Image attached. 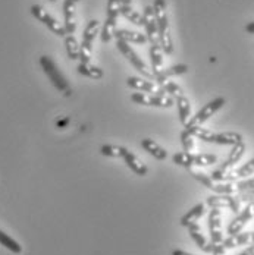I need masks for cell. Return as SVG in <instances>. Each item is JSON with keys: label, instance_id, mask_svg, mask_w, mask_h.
<instances>
[{"label": "cell", "instance_id": "cell-1", "mask_svg": "<svg viewBox=\"0 0 254 255\" xmlns=\"http://www.w3.org/2000/svg\"><path fill=\"white\" fill-rule=\"evenodd\" d=\"M153 12H154V18H156L157 37H159L160 49L166 54H172L174 53V43H172V37H171V31H169L166 1L165 0H154Z\"/></svg>", "mask_w": 254, "mask_h": 255}, {"label": "cell", "instance_id": "cell-2", "mask_svg": "<svg viewBox=\"0 0 254 255\" xmlns=\"http://www.w3.org/2000/svg\"><path fill=\"white\" fill-rule=\"evenodd\" d=\"M190 130L194 138L197 139H202L204 142H210V144H219V145H237L240 142H243V136L237 132H212V130H207L202 127L193 128V129H187Z\"/></svg>", "mask_w": 254, "mask_h": 255}, {"label": "cell", "instance_id": "cell-3", "mask_svg": "<svg viewBox=\"0 0 254 255\" xmlns=\"http://www.w3.org/2000/svg\"><path fill=\"white\" fill-rule=\"evenodd\" d=\"M40 65H41L44 74L49 77L50 82L53 84V87L56 90H59L65 96H71L72 94V90L69 87L68 79L63 77V74L59 71L57 65L54 63V60L51 57H49V56H40Z\"/></svg>", "mask_w": 254, "mask_h": 255}, {"label": "cell", "instance_id": "cell-4", "mask_svg": "<svg viewBox=\"0 0 254 255\" xmlns=\"http://www.w3.org/2000/svg\"><path fill=\"white\" fill-rule=\"evenodd\" d=\"M177 166L193 169V167H204L218 163V157L215 154H193V153H177L172 157Z\"/></svg>", "mask_w": 254, "mask_h": 255}, {"label": "cell", "instance_id": "cell-5", "mask_svg": "<svg viewBox=\"0 0 254 255\" xmlns=\"http://www.w3.org/2000/svg\"><path fill=\"white\" fill-rule=\"evenodd\" d=\"M102 29V24L97 19L90 21L82 34V41L79 44V63H91V49H93V41L97 37V34Z\"/></svg>", "mask_w": 254, "mask_h": 255}, {"label": "cell", "instance_id": "cell-6", "mask_svg": "<svg viewBox=\"0 0 254 255\" xmlns=\"http://www.w3.org/2000/svg\"><path fill=\"white\" fill-rule=\"evenodd\" d=\"M225 97H216L215 100H212L210 103H207L204 107H202L184 127L185 129H193V128H197V127H202L206 121H209L218 110H221L224 106H225Z\"/></svg>", "mask_w": 254, "mask_h": 255}, {"label": "cell", "instance_id": "cell-7", "mask_svg": "<svg viewBox=\"0 0 254 255\" xmlns=\"http://www.w3.org/2000/svg\"><path fill=\"white\" fill-rule=\"evenodd\" d=\"M244 151H246V144H244V141L240 142V144H237V145H234V147H232V151H231V154L228 155V158L224 161V164H222L219 169H216V170L210 175V178L213 179V180H216V182H224V179L227 178L229 173L232 172L234 166L241 160V157L244 155Z\"/></svg>", "mask_w": 254, "mask_h": 255}, {"label": "cell", "instance_id": "cell-8", "mask_svg": "<svg viewBox=\"0 0 254 255\" xmlns=\"http://www.w3.org/2000/svg\"><path fill=\"white\" fill-rule=\"evenodd\" d=\"M116 46H118V50L124 54V57L127 59L128 62H129V63L143 75V77L147 78V79H154V75L152 74V71L149 69V66L141 60V57H140L135 51L132 50V47L128 44L127 41H124V40H116Z\"/></svg>", "mask_w": 254, "mask_h": 255}, {"label": "cell", "instance_id": "cell-9", "mask_svg": "<svg viewBox=\"0 0 254 255\" xmlns=\"http://www.w3.org/2000/svg\"><path fill=\"white\" fill-rule=\"evenodd\" d=\"M121 0H109L107 1V18L102 26V41L109 43L113 37V31L118 22V15H119V7H121Z\"/></svg>", "mask_w": 254, "mask_h": 255}, {"label": "cell", "instance_id": "cell-10", "mask_svg": "<svg viewBox=\"0 0 254 255\" xmlns=\"http://www.w3.org/2000/svg\"><path fill=\"white\" fill-rule=\"evenodd\" d=\"M243 201H246V195L240 197V195H213L209 197L206 200V205H209L210 208H229L234 213H240Z\"/></svg>", "mask_w": 254, "mask_h": 255}, {"label": "cell", "instance_id": "cell-11", "mask_svg": "<svg viewBox=\"0 0 254 255\" xmlns=\"http://www.w3.org/2000/svg\"><path fill=\"white\" fill-rule=\"evenodd\" d=\"M29 10H31L32 16H34L35 19H38L40 22H43L44 25L50 29L53 34H56V35H59V37H66V35H68L66 31H65V26L60 25V24L51 16L50 13H49L47 10H44L40 4H32Z\"/></svg>", "mask_w": 254, "mask_h": 255}, {"label": "cell", "instance_id": "cell-12", "mask_svg": "<svg viewBox=\"0 0 254 255\" xmlns=\"http://www.w3.org/2000/svg\"><path fill=\"white\" fill-rule=\"evenodd\" d=\"M131 100L137 104H141V106H152V107H163V109H168V107H172L174 104V99L168 97V96H150V94H144V93H134L131 96Z\"/></svg>", "mask_w": 254, "mask_h": 255}, {"label": "cell", "instance_id": "cell-13", "mask_svg": "<svg viewBox=\"0 0 254 255\" xmlns=\"http://www.w3.org/2000/svg\"><path fill=\"white\" fill-rule=\"evenodd\" d=\"M209 233H210V242L218 245L222 244L224 241V235H222V216H221V210L219 208H212L209 213Z\"/></svg>", "mask_w": 254, "mask_h": 255}, {"label": "cell", "instance_id": "cell-14", "mask_svg": "<svg viewBox=\"0 0 254 255\" xmlns=\"http://www.w3.org/2000/svg\"><path fill=\"white\" fill-rule=\"evenodd\" d=\"M254 217V200H252L249 204L246 205L240 213L238 216L229 223L228 226V235H235V233H240L241 230L244 229V226L252 220Z\"/></svg>", "mask_w": 254, "mask_h": 255}, {"label": "cell", "instance_id": "cell-15", "mask_svg": "<svg viewBox=\"0 0 254 255\" xmlns=\"http://www.w3.org/2000/svg\"><path fill=\"white\" fill-rule=\"evenodd\" d=\"M143 26L146 28L147 40L152 43V46H160L159 44V37H157V25H156V18H154V12H153V6H146L144 7Z\"/></svg>", "mask_w": 254, "mask_h": 255}, {"label": "cell", "instance_id": "cell-16", "mask_svg": "<svg viewBox=\"0 0 254 255\" xmlns=\"http://www.w3.org/2000/svg\"><path fill=\"white\" fill-rule=\"evenodd\" d=\"M127 85L132 90H137L140 93H154L157 96H165L162 88H156V85L153 84V81H149L146 78H137V77H129L127 79Z\"/></svg>", "mask_w": 254, "mask_h": 255}, {"label": "cell", "instance_id": "cell-17", "mask_svg": "<svg viewBox=\"0 0 254 255\" xmlns=\"http://www.w3.org/2000/svg\"><path fill=\"white\" fill-rule=\"evenodd\" d=\"M253 242V232H240V233H235V235H229V238L224 239L222 247L225 250H231V248H237V247H243V245H252Z\"/></svg>", "mask_w": 254, "mask_h": 255}, {"label": "cell", "instance_id": "cell-18", "mask_svg": "<svg viewBox=\"0 0 254 255\" xmlns=\"http://www.w3.org/2000/svg\"><path fill=\"white\" fill-rule=\"evenodd\" d=\"M121 158L127 163L128 167H129L135 175H138V176H146V175H147V172H149L147 166H146L144 163H141V161L137 158V155H134V154L131 153L128 148H125V147H122Z\"/></svg>", "mask_w": 254, "mask_h": 255}, {"label": "cell", "instance_id": "cell-19", "mask_svg": "<svg viewBox=\"0 0 254 255\" xmlns=\"http://www.w3.org/2000/svg\"><path fill=\"white\" fill-rule=\"evenodd\" d=\"M187 229H188V233H190L191 239L196 242V245H197L203 253H209V254H212L215 244H212L210 241H207V238H206L203 233H202L200 226H199L197 223H194V225L188 226Z\"/></svg>", "mask_w": 254, "mask_h": 255}, {"label": "cell", "instance_id": "cell-20", "mask_svg": "<svg viewBox=\"0 0 254 255\" xmlns=\"http://www.w3.org/2000/svg\"><path fill=\"white\" fill-rule=\"evenodd\" d=\"M63 18H65V31L68 35H72L76 29L75 21V3L71 0L63 1Z\"/></svg>", "mask_w": 254, "mask_h": 255}, {"label": "cell", "instance_id": "cell-21", "mask_svg": "<svg viewBox=\"0 0 254 255\" xmlns=\"http://www.w3.org/2000/svg\"><path fill=\"white\" fill-rule=\"evenodd\" d=\"M188 72V66L184 65V63H179V65H174L168 69H162L156 77H154V81L157 82V85H163L168 79L171 77H178V75H182V74H187Z\"/></svg>", "mask_w": 254, "mask_h": 255}, {"label": "cell", "instance_id": "cell-22", "mask_svg": "<svg viewBox=\"0 0 254 255\" xmlns=\"http://www.w3.org/2000/svg\"><path fill=\"white\" fill-rule=\"evenodd\" d=\"M113 37L116 40H124L127 43H134V44H146L147 43L146 35L135 32V31H129V29H115Z\"/></svg>", "mask_w": 254, "mask_h": 255}, {"label": "cell", "instance_id": "cell-23", "mask_svg": "<svg viewBox=\"0 0 254 255\" xmlns=\"http://www.w3.org/2000/svg\"><path fill=\"white\" fill-rule=\"evenodd\" d=\"M204 213H206V204H204V203H200V204L194 205L191 210H188V213H187V214H184V216L181 217V226L188 228V226H191V225L197 223Z\"/></svg>", "mask_w": 254, "mask_h": 255}, {"label": "cell", "instance_id": "cell-24", "mask_svg": "<svg viewBox=\"0 0 254 255\" xmlns=\"http://www.w3.org/2000/svg\"><path fill=\"white\" fill-rule=\"evenodd\" d=\"M174 102L177 103V107H178V115H179V121L182 125H185L190 119H191V104H190V100L187 99L185 94L177 97Z\"/></svg>", "mask_w": 254, "mask_h": 255}, {"label": "cell", "instance_id": "cell-25", "mask_svg": "<svg viewBox=\"0 0 254 255\" xmlns=\"http://www.w3.org/2000/svg\"><path fill=\"white\" fill-rule=\"evenodd\" d=\"M141 147H143L147 153L152 154L153 157L157 158V160H165V158L168 157V151H166L163 147H160L157 142H154L153 139H150V138L141 139Z\"/></svg>", "mask_w": 254, "mask_h": 255}, {"label": "cell", "instance_id": "cell-26", "mask_svg": "<svg viewBox=\"0 0 254 255\" xmlns=\"http://www.w3.org/2000/svg\"><path fill=\"white\" fill-rule=\"evenodd\" d=\"M254 173V158L250 161H247L246 164H243L241 167H238L237 170H232L227 178L224 179V182H235L237 179L247 178Z\"/></svg>", "mask_w": 254, "mask_h": 255}, {"label": "cell", "instance_id": "cell-27", "mask_svg": "<svg viewBox=\"0 0 254 255\" xmlns=\"http://www.w3.org/2000/svg\"><path fill=\"white\" fill-rule=\"evenodd\" d=\"M149 56H150V62H152V74L156 77L163 68V54H162L160 46H150Z\"/></svg>", "mask_w": 254, "mask_h": 255}, {"label": "cell", "instance_id": "cell-28", "mask_svg": "<svg viewBox=\"0 0 254 255\" xmlns=\"http://www.w3.org/2000/svg\"><path fill=\"white\" fill-rule=\"evenodd\" d=\"M76 71L78 74H81L82 77L93 78V79H100L104 75L103 69H100L99 66H94L91 63H78L76 65Z\"/></svg>", "mask_w": 254, "mask_h": 255}, {"label": "cell", "instance_id": "cell-29", "mask_svg": "<svg viewBox=\"0 0 254 255\" xmlns=\"http://www.w3.org/2000/svg\"><path fill=\"white\" fill-rule=\"evenodd\" d=\"M119 13L124 15L129 22H132L134 25L143 26V15H140L137 10L132 9V6H128V4H121L119 7Z\"/></svg>", "mask_w": 254, "mask_h": 255}, {"label": "cell", "instance_id": "cell-30", "mask_svg": "<svg viewBox=\"0 0 254 255\" xmlns=\"http://www.w3.org/2000/svg\"><path fill=\"white\" fill-rule=\"evenodd\" d=\"M65 49H66V54L71 60H79V44L74 35L65 37Z\"/></svg>", "mask_w": 254, "mask_h": 255}, {"label": "cell", "instance_id": "cell-31", "mask_svg": "<svg viewBox=\"0 0 254 255\" xmlns=\"http://www.w3.org/2000/svg\"><path fill=\"white\" fill-rule=\"evenodd\" d=\"M0 244L4 248H7L9 251L15 253V254H21L22 253V247L15 239H12L10 236H7L3 230H0Z\"/></svg>", "mask_w": 254, "mask_h": 255}, {"label": "cell", "instance_id": "cell-32", "mask_svg": "<svg viewBox=\"0 0 254 255\" xmlns=\"http://www.w3.org/2000/svg\"><path fill=\"white\" fill-rule=\"evenodd\" d=\"M181 144H182V148H184L185 153H191V151L196 148L194 135H193L190 130L184 129V130L181 132Z\"/></svg>", "mask_w": 254, "mask_h": 255}, {"label": "cell", "instance_id": "cell-33", "mask_svg": "<svg viewBox=\"0 0 254 255\" xmlns=\"http://www.w3.org/2000/svg\"><path fill=\"white\" fill-rule=\"evenodd\" d=\"M100 153L107 157H115V158H121L122 153V147L119 145H112V144H104L100 147Z\"/></svg>", "mask_w": 254, "mask_h": 255}, {"label": "cell", "instance_id": "cell-34", "mask_svg": "<svg viewBox=\"0 0 254 255\" xmlns=\"http://www.w3.org/2000/svg\"><path fill=\"white\" fill-rule=\"evenodd\" d=\"M235 185H237L238 194H240V192H254V178L247 179V180L235 182Z\"/></svg>", "mask_w": 254, "mask_h": 255}, {"label": "cell", "instance_id": "cell-35", "mask_svg": "<svg viewBox=\"0 0 254 255\" xmlns=\"http://www.w3.org/2000/svg\"><path fill=\"white\" fill-rule=\"evenodd\" d=\"M225 253H227V250L222 247V244H218V245H215V247H213L212 255H225Z\"/></svg>", "mask_w": 254, "mask_h": 255}, {"label": "cell", "instance_id": "cell-36", "mask_svg": "<svg viewBox=\"0 0 254 255\" xmlns=\"http://www.w3.org/2000/svg\"><path fill=\"white\" fill-rule=\"evenodd\" d=\"M238 255H254V247L253 245H250L246 251H243V253H240Z\"/></svg>", "mask_w": 254, "mask_h": 255}, {"label": "cell", "instance_id": "cell-37", "mask_svg": "<svg viewBox=\"0 0 254 255\" xmlns=\"http://www.w3.org/2000/svg\"><path fill=\"white\" fill-rule=\"evenodd\" d=\"M244 29H246V32H249V34H254V21L253 22H250V24H247Z\"/></svg>", "mask_w": 254, "mask_h": 255}, {"label": "cell", "instance_id": "cell-38", "mask_svg": "<svg viewBox=\"0 0 254 255\" xmlns=\"http://www.w3.org/2000/svg\"><path fill=\"white\" fill-rule=\"evenodd\" d=\"M171 255H193V254H190V253H185V251H182V250H174Z\"/></svg>", "mask_w": 254, "mask_h": 255}, {"label": "cell", "instance_id": "cell-39", "mask_svg": "<svg viewBox=\"0 0 254 255\" xmlns=\"http://www.w3.org/2000/svg\"><path fill=\"white\" fill-rule=\"evenodd\" d=\"M121 3H122V4H128V6H131L132 0H121Z\"/></svg>", "mask_w": 254, "mask_h": 255}, {"label": "cell", "instance_id": "cell-40", "mask_svg": "<svg viewBox=\"0 0 254 255\" xmlns=\"http://www.w3.org/2000/svg\"><path fill=\"white\" fill-rule=\"evenodd\" d=\"M71 1H74V3H78V1H79V0H71Z\"/></svg>", "mask_w": 254, "mask_h": 255}, {"label": "cell", "instance_id": "cell-41", "mask_svg": "<svg viewBox=\"0 0 254 255\" xmlns=\"http://www.w3.org/2000/svg\"><path fill=\"white\" fill-rule=\"evenodd\" d=\"M50 1H56V0H50Z\"/></svg>", "mask_w": 254, "mask_h": 255}, {"label": "cell", "instance_id": "cell-42", "mask_svg": "<svg viewBox=\"0 0 254 255\" xmlns=\"http://www.w3.org/2000/svg\"><path fill=\"white\" fill-rule=\"evenodd\" d=\"M252 245H253V247H254V242H253V244H252Z\"/></svg>", "mask_w": 254, "mask_h": 255}]
</instances>
